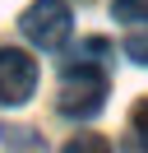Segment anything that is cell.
Here are the masks:
<instances>
[{"instance_id": "obj_1", "label": "cell", "mask_w": 148, "mask_h": 153, "mask_svg": "<svg viewBox=\"0 0 148 153\" xmlns=\"http://www.w3.org/2000/svg\"><path fill=\"white\" fill-rule=\"evenodd\" d=\"M107 102V74H102V60H65V84H60V111L83 121V116H97Z\"/></svg>"}, {"instance_id": "obj_2", "label": "cell", "mask_w": 148, "mask_h": 153, "mask_svg": "<svg viewBox=\"0 0 148 153\" xmlns=\"http://www.w3.org/2000/svg\"><path fill=\"white\" fill-rule=\"evenodd\" d=\"M18 28H23V37L33 47L56 51L70 42V10H65V0H33L23 10V19H18Z\"/></svg>"}, {"instance_id": "obj_3", "label": "cell", "mask_w": 148, "mask_h": 153, "mask_svg": "<svg viewBox=\"0 0 148 153\" xmlns=\"http://www.w3.org/2000/svg\"><path fill=\"white\" fill-rule=\"evenodd\" d=\"M37 88V60L28 51H14V47H0V102L5 107H18L28 102Z\"/></svg>"}, {"instance_id": "obj_4", "label": "cell", "mask_w": 148, "mask_h": 153, "mask_svg": "<svg viewBox=\"0 0 148 153\" xmlns=\"http://www.w3.org/2000/svg\"><path fill=\"white\" fill-rule=\"evenodd\" d=\"M111 14L120 23H148V0H111Z\"/></svg>"}, {"instance_id": "obj_5", "label": "cell", "mask_w": 148, "mask_h": 153, "mask_svg": "<svg viewBox=\"0 0 148 153\" xmlns=\"http://www.w3.org/2000/svg\"><path fill=\"white\" fill-rule=\"evenodd\" d=\"M125 56L134 60V65H148V33H134V37H125Z\"/></svg>"}, {"instance_id": "obj_6", "label": "cell", "mask_w": 148, "mask_h": 153, "mask_svg": "<svg viewBox=\"0 0 148 153\" xmlns=\"http://www.w3.org/2000/svg\"><path fill=\"white\" fill-rule=\"evenodd\" d=\"M134 134H139V144L148 149V97L134 107Z\"/></svg>"}]
</instances>
